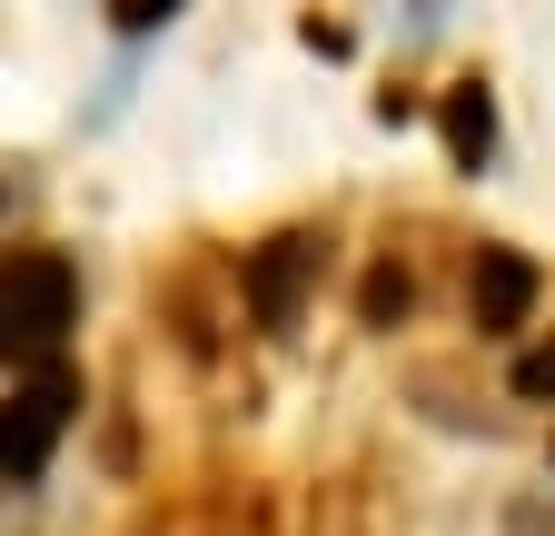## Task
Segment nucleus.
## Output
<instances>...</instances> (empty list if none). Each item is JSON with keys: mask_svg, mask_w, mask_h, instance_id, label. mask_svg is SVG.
I'll list each match as a JSON object with an SVG mask.
<instances>
[{"mask_svg": "<svg viewBox=\"0 0 555 536\" xmlns=\"http://www.w3.org/2000/svg\"><path fill=\"white\" fill-rule=\"evenodd\" d=\"M486 150H496V100H486V80H456L447 90V159L476 169Z\"/></svg>", "mask_w": 555, "mask_h": 536, "instance_id": "obj_5", "label": "nucleus"}, {"mask_svg": "<svg viewBox=\"0 0 555 536\" xmlns=\"http://www.w3.org/2000/svg\"><path fill=\"white\" fill-rule=\"evenodd\" d=\"M69 418H80V378L40 358L11 397H0V487H30L50 467V447L69 437Z\"/></svg>", "mask_w": 555, "mask_h": 536, "instance_id": "obj_2", "label": "nucleus"}, {"mask_svg": "<svg viewBox=\"0 0 555 536\" xmlns=\"http://www.w3.org/2000/svg\"><path fill=\"white\" fill-rule=\"evenodd\" d=\"M318 229H278V239H258L248 248V318L258 328H298V308H308V279H318Z\"/></svg>", "mask_w": 555, "mask_h": 536, "instance_id": "obj_3", "label": "nucleus"}, {"mask_svg": "<svg viewBox=\"0 0 555 536\" xmlns=\"http://www.w3.org/2000/svg\"><path fill=\"white\" fill-rule=\"evenodd\" d=\"M406 298H416V279H406V268H377V279H367V328L406 318Z\"/></svg>", "mask_w": 555, "mask_h": 536, "instance_id": "obj_6", "label": "nucleus"}, {"mask_svg": "<svg viewBox=\"0 0 555 536\" xmlns=\"http://www.w3.org/2000/svg\"><path fill=\"white\" fill-rule=\"evenodd\" d=\"M69 318H80V279L60 248H11L0 258V368H40Z\"/></svg>", "mask_w": 555, "mask_h": 536, "instance_id": "obj_1", "label": "nucleus"}, {"mask_svg": "<svg viewBox=\"0 0 555 536\" xmlns=\"http://www.w3.org/2000/svg\"><path fill=\"white\" fill-rule=\"evenodd\" d=\"M516 397H555V339L516 358Z\"/></svg>", "mask_w": 555, "mask_h": 536, "instance_id": "obj_7", "label": "nucleus"}, {"mask_svg": "<svg viewBox=\"0 0 555 536\" xmlns=\"http://www.w3.org/2000/svg\"><path fill=\"white\" fill-rule=\"evenodd\" d=\"M189 0H119V30H159V21H179Z\"/></svg>", "mask_w": 555, "mask_h": 536, "instance_id": "obj_8", "label": "nucleus"}, {"mask_svg": "<svg viewBox=\"0 0 555 536\" xmlns=\"http://www.w3.org/2000/svg\"><path fill=\"white\" fill-rule=\"evenodd\" d=\"M466 318H476V339H516V328L535 318V258L506 248V239H486L476 268H466Z\"/></svg>", "mask_w": 555, "mask_h": 536, "instance_id": "obj_4", "label": "nucleus"}]
</instances>
